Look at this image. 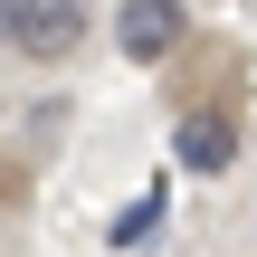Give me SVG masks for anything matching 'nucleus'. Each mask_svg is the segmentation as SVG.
<instances>
[{
  "label": "nucleus",
  "mask_w": 257,
  "mask_h": 257,
  "mask_svg": "<svg viewBox=\"0 0 257 257\" xmlns=\"http://www.w3.org/2000/svg\"><path fill=\"white\" fill-rule=\"evenodd\" d=\"M181 38H191V10H181V0H124V10H114V48H124L134 67H162Z\"/></svg>",
  "instance_id": "obj_1"
},
{
  "label": "nucleus",
  "mask_w": 257,
  "mask_h": 257,
  "mask_svg": "<svg viewBox=\"0 0 257 257\" xmlns=\"http://www.w3.org/2000/svg\"><path fill=\"white\" fill-rule=\"evenodd\" d=\"M86 38V0H29L19 10V29H10V48L19 57H67Z\"/></svg>",
  "instance_id": "obj_2"
},
{
  "label": "nucleus",
  "mask_w": 257,
  "mask_h": 257,
  "mask_svg": "<svg viewBox=\"0 0 257 257\" xmlns=\"http://www.w3.org/2000/svg\"><path fill=\"white\" fill-rule=\"evenodd\" d=\"M172 153H181V172H229V162H238V124H229V114H181Z\"/></svg>",
  "instance_id": "obj_3"
},
{
  "label": "nucleus",
  "mask_w": 257,
  "mask_h": 257,
  "mask_svg": "<svg viewBox=\"0 0 257 257\" xmlns=\"http://www.w3.org/2000/svg\"><path fill=\"white\" fill-rule=\"evenodd\" d=\"M153 229H162V191H134L114 210V248H153Z\"/></svg>",
  "instance_id": "obj_4"
},
{
  "label": "nucleus",
  "mask_w": 257,
  "mask_h": 257,
  "mask_svg": "<svg viewBox=\"0 0 257 257\" xmlns=\"http://www.w3.org/2000/svg\"><path fill=\"white\" fill-rule=\"evenodd\" d=\"M19 10H29V0H0V38H10V29H19Z\"/></svg>",
  "instance_id": "obj_5"
}]
</instances>
